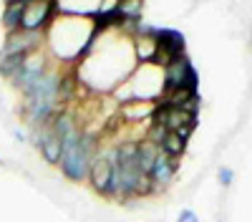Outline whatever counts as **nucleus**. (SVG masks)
I'll list each match as a JSON object with an SVG mask.
<instances>
[{
  "label": "nucleus",
  "mask_w": 252,
  "mask_h": 222,
  "mask_svg": "<svg viewBox=\"0 0 252 222\" xmlns=\"http://www.w3.org/2000/svg\"><path fill=\"white\" fill-rule=\"evenodd\" d=\"M98 149V139L96 134H89L83 129L71 131L66 139L61 141V161L58 167L63 177H68L71 182H86L91 161L96 159Z\"/></svg>",
  "instance_id": "nucleus-1"
},
{
  "label": "nucleus",
  "mask_w": 252,
  "mask_h": 222,
  "mask_svg": "<svg viewBox=\"0 0 252 222\" xmlns=\"http://www.w3.org/2000/svg\"><path fill=\"white\" fill-rule=\"evenodd\" d=\"M164 96L166 94H174V91H189L197 96L199 89V76L194 71V66L189 63V58H177L172 63H166L164 68Z\"/></svg>",
  "instance_id": "nucleus-2"
},
{
  "label": "nucleus",
  "mask_w": 252,
  "mask_h": 222,
  "mask_svg": "<svg viewBox=\"0 0 252 222\" xmlns=\"http://www.w3.org/2000/svg\"><path fill=\"white\" fill-rule=\"evenodd\" d=\"M154 40H157V61L154 66L164 68L166 63H172L177 58H184V48H187V40L179 31L174 28H154Z\"/></svg>",
  "instance_id": "nucleus-3"
},
{
  "label": "nucleus",
  "mask_w": 252,
  "mask_h": 222,
  "mask_svg": "<svg viewBox=\"0 0 252 222\" xmlns=\"http://www.w3.org/2000/svg\"><path fill=\"white\" fill-rule=\"evenodd\" d=\"M58 15V0H31L23 10V23H20V31H35L43 33L53 18Z\"/></svg>",
  "instance_id": "nucleus-4"
},
{
  "label": "nucleus",
  "mask_w": 252,
  "mask_h": 222,
  "mask_svg": "<svg viewBox=\"0 0 252 222\" xmlns=\"http://www.w3.org/2000/svg\"><path fill=\"white\" fill-rule=\"evenodd\" d=\"M89 185L94 187V192L103 194V197H111V187H114V164H111V157L109 154H96V159L91 161V169H89Z\"/></svg>",
  "instance_id": "nucleus-5"
},
{
  "label": "nucleus",
  "mask_w": 252,
  "mask_h": 222,
  "mask_svg": "<svg viewBox=\"0 0 252 222\" xmlns=\"http://www.w3.org/2000/svg\"><path fill=\"white\" fill-rule=\"evenodd\" d=\"M43 43V33H35V31H15L5 35V43L3 51H0V58L3 56H18V53H35Z\"/></svg>",
  "instance_id": "nucleus-6"
},
{
  "label": "nucleus",
  "mask_w": 252,
  "mask_h": 222,
  "mask_svg": "<svg viewBox=\"0 0 252 222\" xmlns=\"http://www.w3.org/2000/svg\"><path fill=\"white\" fill-rule=\"evenodd\" d=\"M35 131H38L35 144L40 149V157H43L51 167H58V161H61V139L53 134L51 127H40Z\"/></svg>",
  "instance_id": "nucleus-7"
},
{
  "label": "nucleus",
  "mask_w": 252,
  "mask_h": 222,
  "mask_svg": "<svg viewBox=\"0 0 252 222\" xmlns=\"http://www.w3.org/2000/svg\"><path fill=\"white\" fill-rule=\"evenodd\" d=\"M177 167H179V159H172V157H166L164 152H159L157 159H154V167L149 172L154 187H166L169 185V182L174 179V174H177Z\"/></svg>",
  "instance_id": "nucleus-8"
},
{
  "label": "nucleus",
  "mask_w": 252,
  "mask_h": 222,
  "mask_svg": "<svg viewBox=\"0 0 252 222\" xmlns=\"http://www.w3.org/2000/svg\"><path fill=\"white\" fill-rule=\"evenodd\" d=\"M154 106L157 101H124L119 114L124 121H129V124H136V121H152V114H154Z\"/></svg>",
  "instance_id": "nucleus-9"
},
{
  "label": "nucleus",
  "mask_w": 252,
  "mask_h": 222,
  "mask_svg": "<svg viewBox=\"0 0 252 222\" xmlns=\"http://www.w3.org/2000/svg\"><path fill=\"white\" fill-rule=\"evenodd\" d=\"M23 10H26V3H18V0L5 3V10H3V15H0V23H3V28L8 33L20 31V23H23Z\"/></svg>",
  "instance_id": "nucleus-10"
},
{
  "label": "nucleus",
  "mask_w": 252,
  "mask_h": 222,
  "mask_svg": "<svg viewBox=\"0 0 252 222\" xmlns=\"http://www.w3.org/2000/svg\"><path fill=\"white\" fill-rule=\"evenodd\" d=\"M157 154H159V147L152 144L149 139H141L139 144H136V164H139V169H141L144 174H149V172H152Z\"/></svg>",
  "instance_id": "nucleus-11"
},
{
  "label": "nucleus",
  "mask_w": 252,
  "mask_h": 222,
  "mask_svg": "<svg viewBox=\"0 0 252 222\" xmlns=\"http://www.w3.org/2000/svg\"><path fill=\"white\" fill-rule=\"evenodd\" d=\"M28 61V53H18V56H3L0 58V78H13L20 68L26 66Z\"/></svg>",
  "instance_id": "nucleus-12"
},
{
  "label": "nucleus",
  "mask_w": 252,
  "mask_h": 222,
  "mask_svg": "<svg viewBox=\"0 0 252 222\" xmlns=\"http://www.w3.org/2000/svg\"><path fill=\"white\" fill-rule=\"evenodd\" d=\"M159 152H164L166 157H172V159H179V157L187 152V141H184L177 131H169V134L164 136V141H161Z\"/></svg>",
  "instance_id": "nucleus-13"
},
{
  "label": "nucleus",
  "mask_w": 252,
  "mask_h": 222,
  "mask_svg": "<svg viewBox=\"0 0 252 222\" xmlns=\"http://www.w3.org/2000/svg\"><path fill=\"white\" fill-rule=\"evenodd\" d=\"M114 8H116V13L121 15V20H141L144 0H119Z\"/></svg>",
  "instance_id": "nucleus-14"
},
{
  "label": "nucleus",
  "mask_w": 252,
  "mask_h": 222,
  "mask_svg": "<svg viewBox=\"0 0 252 222\" xmlns=\"http://www.w3.org/2000/svg\"><path fill=\"white\" fill-rule=\"evenodd\" d=\"M217 179H220V185L222 187H229L235 182V172L229 169V167H220V172H217Z\"/></svg>",
  "instance_id": "nucleus-15"
},
{
  "label": "nucleus",
  "mask_w": 252,
  "mask_h": 222,
  "mask_svg": "<svg viewBox=\"0 0 252 222\" xmlns=\"http://www.w3.org/2000/svg\"><path fill=\"white\" fill-rule=\"evenodd\" d=\"M177 222H199V217H197V212H192V210H182L179 217H177Z\"/></svg>",
  "instance_id": "nucleus-16"
},
{
  "label": "nucleus",
  "mask_w": 252,
  "mask_h": 222,
  "mask_svg": "<svg viewBox=\"0 0 252 222\" xmlns=\"http://www.w3.org/2000/svg\"><path fill=\"white\" fill-rule=\"evenodd\" d=\"M0 167H3V159H0Z\"/></svg>",
  "instance_id": "nucleus-17"
}]
</instances>
